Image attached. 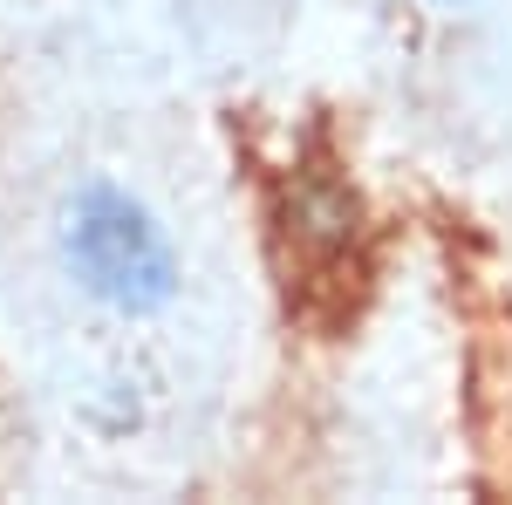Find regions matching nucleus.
Returning <instances> with one entry per match:
<instances>
[{
	"mask_svg": "<svg viewBox=\"0 0 512 505\" xmlns=\"http://www.w3.org/2000/svg\"><path fill=\"white\" fill-rule=\"evenodd\" d=\"M55 260L76 280L82 301L123 314V321L164 314L178 301V287H185L171 226L117 178H82L76 192L62 198V212H55Z\"/></svg>",
	"mask_w": 512,
	"mask_h": 505,
	"instance_id": "obj_1",
	"label": "nucleus"
}]
</instances>
